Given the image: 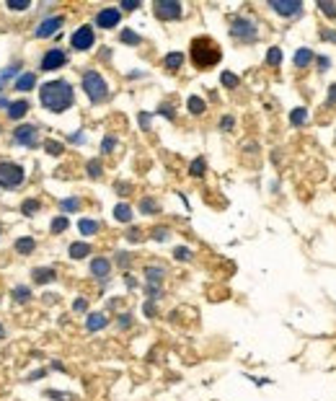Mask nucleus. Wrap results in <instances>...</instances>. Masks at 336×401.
Masks as SVG:
<instances>
[{"label":"nucleus","mask_w":336,"mask_h":401,"mask_svg":"<svg viewBox=\"0 0 336 401\" xmlns=\"http://www.w3.org/2000/svg\"><path fill=\"white\" fill-rule=\"evenodd\" d=\"M140 210L148 213V215H153V213H158V202H155V199H150V197H145L142 202H140Z\"/></svg>","instance_id":"obj_30"},{"label":"nucleus","mask_w":336,"mask_h":401,"mask_svg":"<svg viewBox=\"0 0 336 401\" xmlns=\"http://www.w3.org/2000/svg\"><path fill=\"white\" fill-rule=\"evenodd\" d=\"M18 73V67H8L6 73H0V91H3V86H6V80L11 78V75H16Z\"/></svg>","instance_id":"obj_40"},{"label":"nucleus","mask_w":336,"mask_h":401,"mask_svg":"<svg viewBox=\"0 0 336 401\" xmlns=\"http://www.w3.org/2000/svg\"><path fill=\"white\" fill-rule=\"evenodd\" d=\"M155 16L160 21H174L181 16V3H174V0H160V3H155Z\"/></svg>","instance_id":"obj_6"},{"label":"nucleus","mask_w":336,"mask_h":401,"mask_svg":"<svg viewBox=\"0 0 336 401\" xmlns=\"http://www.w3.org/2000/svg\"><path fill=\"white\" fill-rule=\"evenodd\" d=\"M318 65H321V70H328V67H331V60H328V57H318Z\"/></svg>","instance_id":"obj_48"},{"label":"nucleus","mask_w":336,"mask_h":401,"mask_svg":"<svg viewBox=\"0 0 336 401\" xmlns=\"http://www.w3.org/2000/svg\"><path fill=\"white\" fill-rule=\"evenodd\" d=\"M318 8H321V13H326L328 18H336V6H333V3H318Z\"/></svg>","instance_id":"obj_36"},{"label":"nucleus","mask_w":336,"mask_h":401,"mask_svg":"<svg viewBox=\"0 0 336 401\" xmlns=\"http://www.w3.org/2000/svg\"><path fill=\"white\" fill-rule=\"evenodd\" d=\"M191 62L199 67V70H207L220 62V47L215 39L209 36H197L191 42Z\"/></svg>","instance_id":"obj_2"},{"label":"nucleus","mask_w":336,"mask_h":401,"mask_svg":"<svg viewBox=\"0 0 336 401\" xmlns=\"http://www.w3.org/2000/svg\"><path fill=\"white\" fill-rule=\"evenodd\" d=\"M204 169H207V160H204V158H197V160H191L189 174H191V176H202V174H204Z\"/></svg>","instance_id":"obj_26"},{"label":"nucleus","mask_w":336,"mask_h":401,"mask_svg":"<svg viewBox=\"0 0 336 401\" xmlns=\"http://www.w3.org/2000/svg\"><path fill=\"white\" fill-rule=\"evenodd\" d=\"M91 272H93V277H109V272H111V264H109V259H104V256H99V259H93L91 262Z\"/></svg>","instance_id":"obj_13"},{"label":"nucleus","mask_w":336,"mask_h":401,"mask_svg":"<svg viewBox=\"0 0 336 401\" xmlns=\"http://www.w3.org/2000/svg\"><path fill=\"white\" fill-rule=\"evenodd\" d=\"M8 8L11 11H26L29 8V0H8Z\"/></svg>","instance_id":"obj_38"},{"label":"nucleus","mask_w":336,"mask_h":401,"mask_svg":"<svg viewBox=\"0 0 336 401\" xmlns=\"http://www.w3.org/2000/svg\"><path fill=\"white\" fill-rule=\"evenodd\" d=\"M269 6L279 16H284V18H292V16H300L303 13V3H298V0H272Z\"/></svg>","instance_id":"obj_8"},{"label":"nucleus","mask_w":336,"mask_h":401,"mask_svg":"<svg viewBox=\"0 0 336 401\" xmlns=\"http://www.w3.org/2000/svg\"><path fill=\"white\" fill-rule=\"evenodd\" d=\"M13 298H16L18 303H26V300L31 298V293H29V288H16V293H13Z\"/></svg>","instance_id":"obj_37"},{"label":"nucleus","mask_w":336,"mask_h":401,"mask_svg":"<svg viewBox=\"0 0 336 401\" xmlns=\"http://www.w3.org/2000/svg\"><path fill=\"white\" fill-rule=\"evenodd\" d=\"M313 62V52L308 50V47H300L298 52H295V67H305V65H310Z\"/></svg>","instance_id":"obj_17"},{"label":"nucleus","mask_w":336,"mask_h":401,"mask_svg":"<svg viewBox=\"0 0 336 401\" xmlns=\"http://www.w3.org/2000/svg\"><path fill=\"white\" fill-rule=\"evenodd\" d=\"M176 259H184V262H189V259H191V251H189L186 246H179V249H176Z\"/></svg>","instance_id":"obj_43"},{"label":"nucleus","mask_w":336,"mask_h":401,"mask_svg":"<svg viewBox=\"0 0 336 401\" xmlns=\"http://www.w3.org/2000/svg\"><path fill=\"white\" fill-rule=\"evenodd\" d=\"M93 42H96V36H93V29H91V26H80V29L73 34V47L80 50V52L91 50Z\"/></svg>","instance_id":"obj_7"},{"label":"nucleus","mask_w":336,"mask_h":401,"mask_svg":"<svg viewBox=\"0 0 336 401\" xmlns=\"http://www.w3.org/2000/svg\"><path fill=\"white\" fill-rule=\"evenodd\" d=\"M57 274H55V269H47V267H39V269H34V282H39V285H44V282H52Z\"/></svg>","instance_id":"obj_15"},{"label":"nucleus","mask_w":336,"mask_h":401,"mask_svg":"<svg viewBox=\"0 0 336 401\" xmlns=\"http://www.w3.org/2000/svg\"><path fill=\"white\" fill-rule=\"evenodd\" d=\"M67 225H70V220H67L65 215H60V218H55V220H52V233H62Z\"/></svg>","instance_id":"obj_33"},{"label":"nucleus","mask_w":336,"mask_h":401,"mask_svg":"<svg viewBox=\"0 0 336 401\" xmlns=\"http://www.w3.org/2000/svg\"><path fill=\"white\" fill-rule=\"evenodd\" d=\"M34 83H36V75H34V73H23V75H18V80H16V88H18V91H31Z\"/></svg>","instance_id":"obj_16"},{"label":"nucleus","mask_w":336,"mask_h":401,"mask_svg":"<svg viewBox=\"0 0 336 401\" xmlns=\"http://www.w3.org/2000/svg\"><path fill=\"white\" fill-rule=\"evenodd\" d=\"M60 207H62L65 213H75V210L80 207V199H78V197H67V199H62V202H60Z\"/></svg>","instance_id":"obj_29"},{"label":"nucleus","mask_w":336,"mask_h":401,"mask_svg":"<svg viewBox=\"0 0 336 401\" xmlns=\"http://www.w3.org/2000/svg\"><path fill=\"white\" fill-rule=\"evenodd\" d=\"M230 34H233V39H238V42L251 44V42H256L259 29H256V23L251 21V18L238 16V18H233V21H230Z\"/></svg>","instance_id":"obj_4"},{"label":"nucleus","mask_w":336,"mask_h":401,"mask_svg":"<svg viewBox=\"0 0 336 401\" xmlns=\"http://www.w3.org/2000/svg\"><path fill=\"white\" fill-rule=\"evenodd\" d=\"M279 62H282V50H279V47H272V50L267 52V65L277 67Z\"/></svg>","instance_id":"obj_27"},{"label":"nucleus","mask_w":336,"mask_h":401,"mask_svg":"<svg viewBox=\"0 0 336 401\" xmlns=\"http://www.w3.org/2000/svg\"><path fill=\"white\" fill-rule=\"evenodd\" d=\"M88 251H91V246H88V244H73V246H70V256H73V259H83V256H88Z\"/></svg>","instance_id":"obj_24"},{"label":"nucleus","mask_w":336,"mask_h":401,"mask_svg":"<svg viewBox=\"0 0 336 401\" xmlns=\"http://www.w3.org/2000/svg\"><path fill=\"white\" fill-rule=\"evenodd\" d=\"M148 122H150V116H148V114H140V125H142L145 130H148Z\"/></svg>","instance_id":"obj_51"},{"label":"nucleus","mask_w":336,"mask_h":401,"mask_svg":"<svg viewBox=\"0 0 336 401\" xmlns=\"http://www.w3.org/2000/svg\"><path fill=\"white\" fill-rule=\"evenodd\" d=\"M78 230H80L83 235H93V233H99V223H96V220H88V218H83V220L78 223Z\"/></svg>","instance_id":"obj_22"},{"label":"nucleus","mask_w":336,"mask_h":401,"mask_svg":"<svg viewBox=\"0 0 336 401\" xmlns=\"http://www.w3.org/2000/svg\"><path fill=\"white\" fill-rule=\"evenodd\" d=\"M137 8H140L137 0H122V11H137Z\"/></svg>","instance_id":"obj_42"},{"label":"nucleus","mask_w":336,"mask_h":401,"mask_svg":"<svg viewBox=\"0 0 336 401\" xmlns=\"http://www.w3.org/2000/svg\"><path fill=\"white\" fill-rule=\"evenodd\" d=\"M65 23V16H52V18H44L39 26H36V36H52V34H57V29Z\"/></svg>","instance_id":"obj_12"},{"label":"nucleus","mask_w":336,"mask_h":401,"mask_svg":"<svg viewBox=\"0 0 336 401\" xmlns=\"http://www.w3.org/2000/svg\"><path fill=\"white\" fill-rule=\"evenodd\" d=\"M86 326H88V332H99V329H104V326H106V316H104V313H91Z\"/></svg>","instance_id":"obj_19"},{"label":"nucleus","mask_w":336,"mask_h":401,"mask_svg":"<svg viewBox=\"0 0 336 401\" xmlns=\"http://www.w3.org/2000/svg\"><path fill=\"white\" fill-rule=\"evenodd\" d=\"M308 122V111H305V106H298V109H292L290 111V125L292 127H300V125H305Z\"/></svg>","instance_id":"obj_14"},{"label":"nucleus","mask_w":336,"mask_h":401,"mask_svg":"<svg viewBox=\"0 0 336 401\" xmlns=\"http://www.w3.org/2000/svg\"><path fill=\"white\" fill-rule=\"evenodd\" d=\"M145 313H148V316H153V313H155V305H153V303H148V305H145Z\"/></svg>","instance_id":"obj_52"},{"label":"nucleus","mask_w":336,"mask_h":401,"mask_svg":"<svg viewBox=\"0 0 336 401\" xmlns=\"http://www.w3.org/2000/svg\"><path fill=\"white\" fill-rule=\"evenodd\" d=\"M163 65H165L168 70H179V67L184 65V55H181V52H171V55H165Z\"/></svg>","instance_id":"obj_20"},{"label":"nucleus","mask_w":336,"mask_h":401,"mask_svg":"<svg viewBox=\"0 0 336 401\" xmlns=\"http://www.w3.org/2000/svg\"><path fill=\"white\" fill-rule=\"evenodd\" d=\"M145 277L150 279V282H160V279H163V269H160V267H148V269H145Z\"/></svg>","instance_id":"obj_32"},{"label":"nucleus","mask_w":336,"mask_h":401,"mask_svg":"<svg viewBox=\"0 0 336 401\" xmlns=\"http://www.w3.org/2000/svg\"><path fill=\"white\" fill-rule=\"evenodd\" d=\"M83 91L88 93V99L93 104L104 101L109 96V86H106V80L96 73V70H88V73H83Z\"/></svg>","instance_id":"obj_3"},{"label":"nucleus","mask_w":336,"mask_h":401,"mask_svg":"<svg viewBox=\"0 0 336 401\" xmlns=\"http://www.w3.org/2000/svg\"><path fill=\"white\" fill-rule=\"evenodd\" d=\"M114 145H116V137L106 135V137H104V143H101V150H104V153H111V150H114Z\"/></svg>","instance_id":"obj_39"},{"label":"nucleus","mask_w":336,"mask_h":401,"mask_svg":"<svg viewBox=\"0 0 336 401\" xmlns=\"http://www.w3.org/2000/svg\"><path fill=\"white\" fill-rule=\"evenodd\" d=\"M0 337H3V326H0Z\"/></svg>","instance_id":"obj_53"},{"label":"nucleus","mask_w":336,"mask_h":401,"mask_svg":"<svg viewBox=\"0 0 336 401\" xmlns=\"http://www.w3.org/2000/svg\"><path fill=\"white\" fill-rule=\"evenodd\" d=\"M73 308H75V311H86V300H83V298H80V300H75V305H73Z\"/></svg>","instance_id":"obj_50"},{"label":"nucleus","mask_w":336,"mask_h":401,"mask_svg":"<svg viewBox=\"0 0 336 401\" xmlns=\"http://www.w3.org/2000/svg\"><path fill=\"white\" fill-rule=\"evenodd\" d=\"M23 181V169L18 163H0V186L13 189Z\"/></svg>","instance_id":"obj_5"},{"label":"nucleus","mask_w":336,"mask_h":401,"mask_svg":"<svg viewBox=\"0 0 336 401\" xmlns=\"http://www.w3.org/2000/svg\"><path fill=\"white\" fill-rule=\"evenodd\" d=\"M21 210H23V215H34L39 210V202H36V199H26V202L21 205Z\"/></svg>","instance_id":"obj_35"},{"label":"nucleus","mask_w":336,"mask_h":401,"mask_svg":"<svg viewBox=\"0 0 336 401\" xmlns=\"http://www.w3.org/2000/svg\"><path fill=\"white\" fill-rule=\"evenodd\" d=\"M336 101V83L331 86V91H328V104H333Z\"/></svg>","instance_id":"obj_49"},{"label":"nucleus","mask_w":336,"mask_h":401,"mask_svg":"<svg viewBox=\"0 0 336 401\" xmlns=\"http://www.w3.org/2000/svg\"><path fill=\"white\" fill-rule=\"evenodd\" d=\"M67 62V55L62 50H50L44 57H41V70H57Z\"/></svg>","instance_id":"obj_10"},{"label":"nucleus","mask_w":336,"mask_h":401,"mask_svg":"<svg viewBox=\"0 0 336 401\" xmlns=\"http://www.w3.org/2000/svg\"><path fill=\"white\" fill-rule=\"evenodd\" d=\"M119 21H122V11L119 8H104V11L96 13V23L101 29H114Z\"/></svg>","instance_id":"obj_9"},{"label":"nucleus","mask_w":336,"mask_h":401,"mask_svg":"<svg viewBox=\"0 0 336 401\" xmlns=\"http://www.w3.org/2000/svg\"><path fill=\"white\" fill-rule=\"evenodd\" d=\"M321 36H323V39H328V42H333V44H336V31H328V29H326V31H321Z\"/></svg>","instance_id":"obj_47"},{"label":"nucleus","mask_w":336,"mask_h":401,"mask_svg":"<svg viewBox=\"0 0 336 401\" xmlns=\"http://www.w3.org/2000/svg\"><path fill=\"white\" fill-rule=\"evenodd\" d=\"M186 106H189V111H191V114H202V111L207 109V104H204V101H202L199 96H189Z\"/></svg>","instance_id":"obj_25"},{"label":"nucleus","mask_w":336,"mask_h":401,"mask_svg":"<svg viewBox=\"0 0 336 401\" xmlns=\"http://www.w3.org/2000/svg\"><path fill=\"white\" fill-rule=\"evenodd\" d=\"M153 238H155V241H165V238H168V228H155Z\"/></svg>","instance_id":"obj_45"},{"label":"nucleus","mask_w":336,"mask_h":401,"mask_svg":"<svg viewBox=\"0 0 336 401\" xmlns=\"http://www.w3.org/2000/svg\"><path fill=\"white\" fill-rule=\"evenodd\" d=\"M26 111H29V104H26V101H13V104L8 106V116H11V119H21Z\"/></svg>","instance_id":"obj_21"},{"label":"nucleus","mask_w":336,"mask_h":401,"mask_svg":"<svg viewBox=\"0 0 336 401\" xmlns=\"http://www.w3.org/2000/svg\"><path fill=\"white\" fill-rule=\"evenodd\" d=\"M220 80H223V86H228V88H235V86H238V78H235L233 73H228V70L220 75Z\"/></svg>","instance_id":"obj_34"},{"label":"nucleus","mask_w":336,"mask_h":401,"mask_svg":"<svg viewBox=\"0 0 336 401\" xmlns=\"http://www.w3.org/2000/svg\"><path fill=\"white\" fill-rule=\"evenodd\" d=\"M114 218H116L119 223H130V220H132V207L124 205V202L116 205V207H114Z\"/></svg>","instance_id":"obj_18"},{"label":"nucleus","mask_w":336,"mask_h":401,"mask_svg":"<svg viewBox=\"0 0 336 401\" xmlns=\"http://www.w3.org/2000/svg\"><path fill=\"white\" fill-rule=\"evenodd\" d=\"M233 125H235V119H233V116H230V114H228V116H223V119H220V127H223V130H233Z\"/></svg>","instance_id":"obj_44"},{"label":"nucleus","mask_w":336,"mask_h":401,"mask_svg":"<svg viewBox=\"0 0 336 401\" xmlns=\"http://www.w3.org/2000/svg\"><path fill=\"white\" fill-rule=\"evenodd\" d=\"M44 150H47L50 155H62L65 148H62V143H57V140H47V143H44Z\"/></svg>","instance_id":"obj_31"},{"label":"nucleus","mask_w":336,"mask_h":401,"mask_svg":"<svg viewBox=\"0 0 336 401\" xmlns=\"http://www.w3.org/2000/svg\"><path fill=\"white\" fill-rule=\"evenodd\" d=\"M47 396H52L55 401H67V393H60V391H47Z\"/></svg>","instance_id":"obj_46"},{"label":"nucleus","mask_w":336,"mask_h":401,"mask_svg":"<svg viewBox=\"0 0 336 401\" xmlns=\"http://www.w3.org/2000/svg\"><path fill=\"white\" fill-rule=\"evenodd\" d=\"M73 86L67 83V80H50V83H44L41 86V91H39V99H41V104H44L50 111H65V109H70L73 106Z\"/></svg>","instance_id":"obj_1"},{"label":"nucleus","mask_w":336,"mask_h":401,"mask_svg":"<svg viewBox=\"0 0 336 401\" xmlns=\"http://www.w3.org/2000/svg\"><path fill=\"white\" fill-rule=\"evenodd\" d=\"M34 246H36V241H34V238H29V235L16 241V251H21V254H31V251H34Z\"/></svg>","instance_id":"obj_23"},{"label":"nucleus","mask_w":336,"mask_h":401,"mask_svg":"<svg viewBox=\"0 0 336 401\" xmlns=\"http://www.w3.org/2000/svg\"><path fill=\"white\" fill-rule=\"evenodd\" d=\"M88 176H93V179L101 176V163H99V160H91V163H88Z\"/></svg>","instance_id":"obj_41"},{"label":"nucleus","mask_w":336,"mask_h":401,"mask_svg":"<svg viewBox=\"0 0 336 401\" xmlns=\"http://www.w3.org/2000/svg\"><path fill=\"white\" fill-rule=\"evenodd\" d=\"M119 39H122V42H124V44H140V34H135L132 29H124Z\"/></svg>","instance_id":"obj_28"},{"label":"nucleus","mask_w":336,"mask_h":401,"mask_svg":"<svg viewBox=\"0 0 336 401\" xmlns=\"http://www.w3.org/2000/svg\"><path fill=\"white\" fill-rule=\"evenodd\" d=\"M16 143H21V145H36L39 143V127H34V125H23V127H16Z\"/></svg>","instance_id":"obj_11"}]
</instances>
